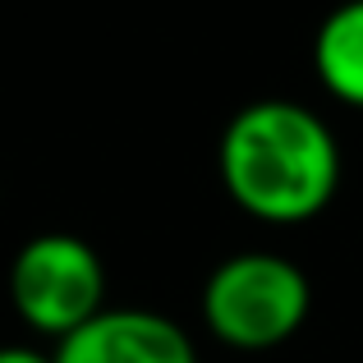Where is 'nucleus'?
I'll list each match as a JSON object with an SVG mask.
<instances>
[{
    "instance_id": "39448f33",
    "label": "nucleus",
    "mask_w": 363,
    "mask_h": 363,
    "mask_svg": "<svg viewBox=\"0 0 363 363\" xmlns=\"http://www.w3.org/2000/svg\"><path fill=\"white\" fill-rule=\"evenodd\" d=\"M313 74L336 101L363 111V0H345L318 23Z\"/></svg>"
},
{
    "instance_id": "20e7f679",
    "label": "nucleus",
    "mask_w": 363,
    "mask_h": 363,
    "mask_svg": "<svg viewBox=\"0 0 363 363\" xmlns=\"http://www.w3.org/2000/svg\"><path fill=\"white\" fill-rule=\"evenodd\" d=\"M55 363H198V345L175 318L152 308H101L55 340Z\"/></svg>"
},
{
    "instance_id": "f257e3e1",
    "label": "nucleus",
    "mask_w": 363,
    "mask_h": 363,
    "mask_svg": "<svg viewBox=\"0 0 363 363\" xmlns=\"http://www.w3.org/2000/svg\"><path fill=\"white\" fill-rule=\"evenodd\" d=\"M230 203L267 225H299L331 207L340 189V138L313 106L262 97L240 106L216 143Z\"/></svg>"
},
{
    "instance_id": "423d86ee",
    "label": "nucleus",
    "mask_w": 363,
    "mask_h": 363,
    "mask_svg": "<svg viewBox=\"0 0 363 363\" xmlns=\"http://www.w3.org/2000/svg\"><path fill=\"white\" fill-rule=\"evenodd\" d=\"M0 363H55V354H42L33 345H0Z\"/></svg>"
},
{
    "instance_id": "f03ea898",
    "label": "nucleus",
    "mask_w": 363,
    "mask_h": 363,
    "mask_svg": "<svg viewBox=\"0 0 363 363\" xmlns=\"http://www.w3.org/2000/svg\"><path fill=\"white\" fill-rule=\"evenodd\" d=\"M198 308L212 340L244 354H262L303 331L313 313V285L303 267L285 253L244 248L212 267Z\"/></svg>"
},
{
    "instance_id": "7ed1b4c3",
    "label": "nucleus",
    "mask_w": 363,
    "mask_h": 363,
    "mask_svg": "<svg viewBox=\"0 0 363 363\" xmlns=\"http://www.w3.org/2000/svg\"><path fill=\"white\" fill-rule=\"evenodd\" d=\"M5 290L28 331L65 340L106 308V267L88 240L69 230H42L18 244Z\"/></svg>"
}]
</instances>
